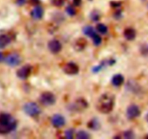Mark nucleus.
<instances>
[{
	"label": "nucleus",
	"instance_id": "1",
	"mask_svg": "<svg viewBox=\"0 0 148 139\" xmlns=\"http://www.w3.org/2000/svg\"><path fill=\"white\" fill-rule=\"evenodd\" d=\"M17 121L8 113L0 114V134H10L17 128Z\"/></svg>",
	"mask_w": 148,
	"mask_h": 139
},
{
	"label": "nucleus",
	"instance_id": "2",
	"mask_svg": "<svg viewBox=\"0 0 148 139\" xmlns=\"http://www.w3.org/2000/svg\"><path fill=\"white\" fill-rule=\"evenodd\" d=\"M114 106V97L110 94H104L97 103V110L101 113L108 114L112 111Z\"/></svg>",
	"mask_w": 148,
	"mask_h": 139
},
{
	"label": "nucleus",
	"instance_id": "3",
	"mask_svg": "<svg viewBox=\"0 0 148 139\" xmlns=\"http://www.w3.org/2000/svg\"><path fill=\"white\" fill-rule=\"evenodd\" d=\"M23 111L27 115L36 117L40 113V109L38 105L35 102H27L23 106Z\"/></svg>",
	"mask_w": 148,
	"mask_h": 139
},
{
	"label": "nucleus",
	"instance_id": "4",
	"mask_svg": "<svg viewBox=\"0 0 148 139\" xmlns=\"http://www.w3.org/2000/svg\"><path fill=\"white\" fill-rule=\"evenodd\" d=\"M56 97L53 93L49 92H45L40 95L39 101L41 105L44 106H51L56 102Z\"/></svg>",
	"mask_w": 148,
	"mask_h": 139
},
{
	"label": "nucleus",
	"instance_id": "5",
	"mask_svg": "<svg viewBox=\"0 0 148 139\" xmlns=\"http://www.w3.org/2000/svg\"><path fill=\"white\" fill-rule=\"evenodd\" d=\"M4 62L8 66L14 67V66H18L20 63V62H21V57L17 53H11V54L6 56L5 59H4Z\"/></svg>",
	"mask_w": 148,
	"mask_h": 139
},
{
	"label": "nucleus",
	"instance_id": "6",
	"mask_svg": "<svg viewBox=\"0 0 148 139\" xmlns=\"http://www.w3.org/2000/svg\"><path fill=\"white\" fill-rule=\"evenodd\" d=\"M88 106V102L84 99H78L75 101V103L72 104L69 106V108L68 110L75 112H79V111L84 110L86 109Z\"/></svg>",
	"mask_w": 148,
	"mask_h": 139
},
{
	"label": "nucleus",
	"instance_id": "7",
	"mask_svg": "<svg viewBox=\"0 0 148 139\" xmlns=\"http://www.w3.org/2000/svg\"><path fill=\"white\" fill-rule=\"evenodd\" d=\"M141 111L140 108L136 105H131L127 110V117L130 120H133L140 115Z\"/></svg>",
	"mask_w": 148,
	"mask_h": 139
},
{
	"label": "nucleus",
	"instance_id": "8",
	"mask_svg": "<svg viewBox=\"0 0 148 139\" xmlns=\"http://www.w3.org/2000/svg\"><path fill=\"white\" fill-rule=\"evenodd\" d=\"M64 72L68 75L77 74L79 72V67L76 63L73 62H69L64 66Z\"/></svg>",
	"mask_w": 148,
	"mask_h": 139
},
{
	"label": "nucleus",
	"instance_id": "9",
	"mask_svg": "<svg viewBox=\"0 0 148 139\" xmlns=\"http://www.w3.org/2000/svg\"><path fill=\"white\" fill-rule=\"evenodd\" d=\"M31 66L29 65H25L19 69L17 72V77L21 79H26L30 76L31 74Z\"/></svg>",
	"mask_w": 148,
	"mask_h": 139
},
{
	"label": "nucleus",
	"instance_id": "10",
	"mask_svg": "<svg viewBox=\"0 0 148 139\" xmlns=\"http://www.w3.org/2000/svg\"><path fill=\"white\" fill-rule=\"evenodd\" d=\"M48 47H49V50L52 53H54V54L59 53L62 48V43L59 40H55V39L50 40L49 42V43H48Z\"/></svg>",
	"mask_w": 148,
	"mask_h": 139
},
{
	"label": "nucleus",
	"instance_id": "11",
	"mask_svg": "<svg viewBox=\"0 0 148 139\" xmlns=\"http://www.w3.org/2000/svg\"><path fill=\"white\" fill-rule=\"evenodd\" d=\"M51 123L55 128H61L66 123L64 117L60 114H55L51 118Z\"/></svg>",
	"mask_w": 148,
	"mask_h": 139
},
{
	"label": "nucleus",
	"instance_id": "12",
	"mask_svg": "<svg viewBox=\"0 0 148 139\" xmlns=\"http://www.w3.org/2000/svg\"><path fill=\"white\" fill-rule=\"evenodd\" d=\"M43 13H44L43 9L40 6L37 5L36 6V7H34V9L31 11L30 15H31V17H33L34 20H38L42 19V17H43Z\"/></svg>",
	"mask_w": 148,
	"mask_h": 139
},
{
	"label": "nucleus",
	"instance_id": "13",
	"mask_svg": "<svg viewBox=\"0 0 148 139\" xmlns=\"http://www.w3.org/2000/svg\"><path fill=\"white\" fill-rule=\"evenodd\" d=\"M87 46V41L85 38H79L75 43V49L77 51H82Z\"/></svg>",
	"mask_w": 148,
	"mask_h": 139
},
{
	"label": "nucleus",
	"instance_id": "14",
	"mask_svg": "<svg viewBox=\"0 0 148 139\" xmlns=\"http://www.w3.org/2000/svg\"><path fill=\"white\" fill-rule=\"evenodd\" d=\"M124 35L127 40H133L136 37V31L132 27H128L124 30Z\"/></svg>",
	"mask_w": 148,
	"mask_h": 139
},
{
	"label": "nucleus",
	"instance_id": "15",
	"mask_svg": "<svg viewBox=\"0 0 148 139\" xmlns=\"http://www.w3.org/2000/svg\"><path fill=\"white\" fill-rule=\"evenodd\" d=\"M12 38L5 34L0 35V48H4L11 43Z\"/></svg>",
	"mask_w": 148,
	"mask_h": 139
},
{
	"label": "nucleus",
	"instance_id": "16",
	"mask_svg": "<svg viewBox=\"0 0 148 139\" xmlns=\"http://www.w3.org/2000/svg\"><path fill=\"white\" fill-rule=\"evenodd\" d=\"M88 127L92 131H98L101 128V123L98 118H92L88 122Z\"/></svg>",
	"mask_w": 148,
	"mask_h": 139
},
{
	"label": "nucleus",
	"instance_id": "17",
	"mask_svg": "<svg viewBox=\"0 0 148 139\" xmlns=\"http://www.w3.org/2000/svg\"><path fill=\"white\" fill-rule=\"evenodd\" d=\"M124 76H122L120 74H115L114 76H113L112 79H111V82H112V84L115 87H119L124 83Z\"/></svg>",
	"mask_w": 148,
	"mask_h": 139
},
{
	"label": "nucleus",
	"instance_id": "18",
	"mask_svg": "<svg viewBox=\"0 0 148 139\" xmlns=\"http://www.w3.org/2000/svg\"><path fill=\"white\" fill-rule=\"evenodd\" d=\"M127 87L129 90L134 93H138L140 92V86L133 81H129Z\"/></svg>",
	"mask_w": 148,
	"mask_h": 139
},
{
	"label": "nucleus",
	"instance_id": "19",
	"mask_svg": "<svg viewBox=\"0 0 148 139\" xmlns=\"http://www.w3.org/2000/svg\"><path fill=\"white\" fill-rule=\"evenodd\" d=\"M82 31H83L84 34L86 35L88 37H91V38H92L95 35H97V33L95 32V30H94L93 27H91V26L90 25L85 26L83 28V30H82Z\"/></svg>",
	"mask_w": 148,
	"mask_h": 139
},
{
	"label": "nucleus",
	"instance_id": "20",
	"mask_svg": "<svg viewBox=\"0 0 148 139\" xmlns=\"http://www.w3.org/2000/svg\"><path fill=\"white\" fill-rule=\"evenodd\" d=\"M76 137L78 139H88L90 138V134L85 131H79L77 134Z\"/></svg>",
	"mask_w": 148,
	"mask_h": 139
},
{
	"label": "nucleus",
	"instance_id": "21",
	"mask_svg": "<svg viewBox=\"0 0 148 139\" xmlns=\"http://www.w3.org/2000/svg\"><path fill=\"white\" fill-rule=\"evenodd\" d=\"M96 30L99 32L101 34H106L108 32V27L105 25L102 24V23H99L97 25Z\"/></svg>",
	"mask_w": 148,
	"mask_h": 139
},
{
	"label": "nucleus",
	"instance_id": "22",
	"mask_svg": "<svg viewBox=\"0 0 148 139\" xmlns=\"http://www.w3.org/2000/svg\"><path fill=\"white\" fill-rule=\"evenodd\" d=\"M90 19L94 22H97L100 20V17H101V15H100L99 12L97 11V10H94V11L91 12L90 13Z\"/></svg>",
	"mask_w": 148,
	"mask_h": 139
},
{
	"label": "nucleus",
	"instance_id": "23",
	"mask_svg": "<svg viewBox=\"0 0 148 139\" xmlns=\"http://www.w3.org/2000/svg\"><path fill=\"white\" fill-rule=\"evenodd\" d=\"M66 12L67 13V14H69V16H74L76 14V10H75L74 6L69 5L66 8Z\"/></svg>",
	"mask_w": 148,
	"mask_h": 139
},
{
	"label": "nucleus",
	"instance_id": "24",
	"mask_svg": "<svg viewBox=\"0 0 148 139\" xmlns=\"http://www.w3.org/2000/svg\"><path fill=\"white\" fill-rule=\"evenodd\" d=\"M92 39L95 46H99V45L101 43V41H102V39H101V37H100L98 34L95 35Z\"/></svg>",
	"mask_w": 148,
	"mask_h": 139
},
{
	"label": "nucleus",
	"instance_id": "25",
	"mask_svg": "<svg viewBox=\"0 0 148 139\" xmlns=\"http://www.w3.org/2000/svg\"><path fill=\"white\" fill-rule=\"evenodd\" d=\"M74 130L73 129H68L65 131V138H69V139H72L73 138L74 136Z\"/></svg>",
	"mask_w": 148,
	"mask_h": 139
},
{
	"label": "nucleus",
	"instance_id": "26",
	"mask_svg": "<svg viewBox=\"0 0 148 139\" xmlns=\"http://www.w3.org/2000/svg\"><path fill=\"white\" fill-rule=\"evenodd\" d=\"M124 137L127 139L134 138V133H133L132 131H127L124 132Z\"/></svg>",
	"mask_w": 148,
	"mask_h": 139
},
{
	"label": "nucleus",
	"instance_id": "27",
	"mask_svg": "<svg viewBox=\"0 0 148 139\" xmlns=\"http://www.w3.org/2000/svg\"><path fill=\"white\" fill-rule=\"evenodd\" d=\"M140 51H141L142 54L143 56H148V44L143 45L141 47V49H140Z\"/></svg>",
	"mask_w": 148,
	"mask_h": 139
},
{
	"label": "nucleus",
	"instance_id": "28",
	"mask_svg": "<svg viewBox=\"0 0 148 139\" xmlns=\"http://www.w3.org/2000/svg\"><path fill=\"white\" fill-rule=\"evenodd\" d=\"M52 3L56 7H62L64 3V0H52Z\"/></svg>",
	"mask_w": 148,
	"mask_h": 139
},
{
	"label": "nucleus",
	"instance_id": "29",
	"mask_svg": "<svg viewBox=\"0 0 148 139\" xmlns=\"http://www.w3.org/2000/svg\"><path fill=\"white\" fill-rule=\"evenodd\" d=\"M69 1L71 5L74 6V7H78L81 4L82 0H69Z\"/></svg>",
	"mask_w": 148,
	"mask_h": 139
},
{
	"label": "nucleus",
	"instance_id": "30",
	"mask_svg": "<svg viewBox=\"0 0 148 139\" xmlns=\"http://www.w3.org/2000/svg\"><path fill=\"white\" fill-rule=\"evenodd\" d=\"M26 0H16V4L18 6H23L25 4Z\"/></svg>",
	"mask_w": 148,
	"mask_h": 139
},
{
	"label": "nucleus",
	"instance_id": "31",
	"mask_svg": "<svg viewBox=\"0 0 148 139\" xmlns=\"http://www.w3.org/2000/svg\"><path fill=\"white\" fill-rule=\"evenodd\" d=\"M30 3L33 6H37L40 3V0H30Z\"/></svg>",
	"mask_w": 148,
	"mask_h": 139
},
{
	"label": "nucleus",
	"instance_id": "32",
	"mask_svg": "<svg viewBox=\"0 0 148 139\" xmlns=\"http://www.w3.org/2000/svg\"><path fill=\"white\" fill-rule=\"evenodd\" d=\"M111 5L112 7H115V8H116V7H119L121 6V3L114 2V1H112V2L111 3Z\"/></svg>",
	"mask_w": 148,
	"mask_h": 139
},
{
	"label": "nucleus",
	"instance_id": "33",
	"mask_svg": "<svg viewBox=\"0 0 148 139\" xmlns=\"http://www.w3.org/2000/svg\"><path fill=\"white\" fill-rule=\"evenodd\" d=\"M3 60H4V56H3L2 53H1V52H0V62L2 61Z\"/></svg>",
	"mask_w": 148,
	"mask_h": 139
},
{
	"label": "nucleus",
	"instance_id": "34",
	"mask_svg": "<svg viewBox=\"0 0 148 139\" xmlns=\"http://www.w3.org/2000/svg\"><path fill=\"white\" fill-rule=\"evenodd\" d=\"M145 118H146V121H147V122L148 123V113L147 114V115H146V117H145Z\"/></svg>",
	"mask_w": 148,
	"mask_h": 139
}]
</instances>
